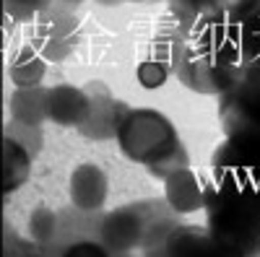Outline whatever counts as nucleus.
<instances>
[{
  "instance_id": "21",
  "label": "nucleus",
  "mask_w": 260,
  "mask_h": 257,
  "mask_svg": "<svg viewBox=\"0 0 260 257\" xmlns=\"http://www.w3.org/2000/svg\"><path fill=\"white\" fill-rule=\"evenodd\" d=\"M257 6L260 0H219L216 3V16L232 21V24H242Z\"/></svg>"
},
{
  "instance_id": "15",
  "label": "nucleus",
  "mask_w": 260,
  "mask_h": 257,
  "mask_svg": "<svg viewBox=\"0 0 260 257\" xmlns=\"http://www.w3.org/2000/svg\"><path fill=\"white\" fill-rule=\"evenodd\" d=\"M29 234L37 244L52 247L57 242V234H60V213L47 208V205L34 208L29 216Z\"/></svg>"
},
{
  "instance_id": "16",
  "label": "nucleus",
  "mask_w": 260,
  "mask_h": 257,
  "mask_svg": "<svg viewBox=\"0 0 260 257\" xmlns=\"http://www.w3.org/2000/svg\"><path fill=\"white\" fill-rule=\"evenodd\" d=\"M172 73H175L172 62L164 60V57L156 55V52H151L146 60H141V62H138V70H136L138 83L143 86V89H148V91H154V89H159V86H164Z\"/></svg>"
},
{
  "instance_id": "23",
  "label": "nucleus",
  "mask_w": 260,
  "mask_h": 257,
  "mask_svg": "<svg viewBox=\"0 0 260 257\" xmlns=\"http://www.w3.org/2000/svg\"><path fill=\"white\" fill-rule=\"evenodd\" d=\"M216 3H219V0H169V8L195 18V24H198V18L216 13Z\"/></svg>"
},
{
  "instance_id": "3",
  "label": "nucleus",
  "mask_w": 260,
  "mask_h": 257,
  "mask_svg": "<svg viewBox=\"0 0 260 257\" xmlns=\"http://www.w3.org/2000/svg\"><path fill=\"white\" fill-rule=\"evenodd\" d=\"M146 234V203H127L110 213H102L96 239L112 254H130L141 249Z\"/></svg>"
},
{
  "instance_id": "22",
  "label": "nucleus",
  "mask_w": 260,
  "mask_h": 257,
  "mask_svg": "<svg viewBox=\"0 0 260 257\" xmlns=\"http://www.w3.org/2000/svg\"><path fill=\"white\" fill-rule=\"evenodd\" d=\"M57 257H115L99 239H81L68 247H62Z\"/></svg>"
},
{
  "instance_id": "2",
  "label": "nucleus",
  "mask_w": 260,
  "mask_h": 257,
  "mask_svg": "<svg viewBox=\"0 0 260 257\" xmlns=\"http://www.w3.org/2000/svg\"><path fill=\"white\" fill-rule=\"evenodd\" d=\"M117 145L125 159L136 161L141 166H154L161 161L167 154H172L182 143L175 125L167 115L151 106H141V109H127L117 127Z\"/></svg>"
},
{
  "instance_id": "27",
  "label": "nucleus",
  "mask_w": 260,
  "mask_h": 257,
  "mask_svg": "<svg viewBox=\"0 0 260 257\" xmlns=\"http://www.w3.org/2000/svg\"><path fill=\"white\" fill-rule=\"evenodd\" d=\"M125 3H141V6H146V3H161V0H125Z\"/></svg>"
},
{
  "instance_id": "7",
  "label": "nucleus",
  "mask_w": 260,
  "mask_h": 257,
  "mask_svg": "<svg viewBox=\"0 0 260 257\" xmlns=\"http://www.w3.org/2000/svg\"><path fill=\"white\" fill-rule=\"evenodd\" d=\"M169 257H242L229 249L201 224H180L167 242Z\"/></svg>"
},
{
  "instance_id": "24",
  "label": "nucleus",
  "mask_w": 260,
  "mask_h": 257,
  "mask_svg": "<svg viewBox=\"0 0 260 257\" xmlns=\"http://www.w3.org/2000/svg\"><path fill=\"white\" fill-rule=\"evenodd\" d=\"M247 203H250L252 221L260 231V174H247Z\"/></svg>"
},
{
  "instance_id": "1",
  "label": "nucleus",
  "mask_w": 260,
  "mask_h": 257,
  "mask_svg": "<svg viewBox=\"0 0 260 257\" xmlns=\"http://www.w3.org/2000/svg\"><path fill=\"white\" fill-rule=\"evenodd\" d=\"M206 226L221 244L242 257L260 254V231L247 203V174L234 169H213V179H208Z\"/></svg>"
},
{
  "instance_id": "25",
  "label": "nucleus",
  "mask_w": 260,
  "mask_h": 257,
  "mask_svg": "<svg viewBox=\"0 0 260 257\" xmlns=\"http://www.w3.org/2000/svg\"><path fill=\"white\" fill-rule=\"evenodd\" d=\"M83 3H89V0H52V6L65 8V11H76V8H81Z\"/></svg>"
},
{
  "instance_id": "28",
  "label": "nucleus",
  "mask_w": 260,
  "mask_h": 257,
  "mask_svg": "<svg viewBox=\"0 0 260 257\" xmlns=\"http://www.w3.org/2000/svg\"><path fill=\"white\" fill-rule=\"evenodd\" d=\"M115 257H130V254H115Z\"/></svg>"
},
{
  "instance_id": "17",
  "label": "nucleus",
  "mask_w": 260,
  "mask_h": 257,
  "mask_svg": "<svg viewBox=\"0 0 260 257\" xmlns=\"http://www.w3.org/2000/svg\"><path fill=\"white\" fill-rule=\"evenodd\" d=\"M240 39H242V55L245 62H260V6L240 24Z\"/></svg>"
},
{
  "instance_id": "13",
  "label": "nucleus",
  "mask_w": 260,
  "mask_h": 257,
  "mask_svg": "<svg viewBox=\"0 0 260 257\" xmlns=\"http://www.w3.org/2000/svg\"><path fill=\"white\" fill-rule=\"evenodd\" d=\"M47 57L42 55L34 45L21 47L8 65V76L16 89H31V86H42V78L47 76Z\"/></svg>"
},
{
  "instance_id": "4",
  "label": "nucleus",
  "mask_w": 260,
  "mask_h": 257,
  "mask_svg": "<svg viewBox=\"0 0 260 257\" xmlns=\"http://www.w3.org/2000/svg\"><path fill=\"white\" fill-rule=\"evenodd\" d=\"M219 99L224 135H260V81L245 78L234 91Z\"/></svg>"
},
{
  "instance_id": "8",
  "label": "nucleus",
  "mask_w": 260,
  "mask_h": 257,
  "mask_svg": "<svg viewBox=\"0 0 260 257\" xmlns=\"http://www.w3.org/2000/svg\"><path fill=\"white\" fill-rule=\"evenodd\" d=\"M71 205L83 213H102L107 195H110V179H107L104 169L99 164H78L71 171Z\"/></svg>"
},
{
  "instance_id": "9",
  "label": "nucleus",
  "mask_w": 260,
  "mask_h": 257,
  "mask_svg": "<svg viewBox=\"0 0 260 257\" xmlns=\"http://www.w3.org/2000/svg\"><path fill=\"white\" fill-rule=\"evenodd\" d=\"M164 200L180 216L195 213V210H206L208 179H203L192 166H185L164 179Z\"/></svg>"
},
{
  "instance_id": "14",
  "label": "nucleus",
  "mask_w": 260,
  "mask_h": 257,
  "mask_svg": "<svg viewBox=\"0 0 260 257\" xmlns=\"http://www.w3.org/2000/svg\"><path fill=\"white\" fill-rule=\"evenodd\" d=\"M47 91L45 86L16 89L11 96V120L24 125H39L47 120Z\"/></svg>"
},
{
  "instance_id": "5",
  "label": "nucleus",
  "mask_w": 260,
  "mask_h": 257,
  "mask_svg": "<svg viewBox=\"0 0 260 257\" xmlns=\"http://www.w3.org/2000/svg\"><path fill=\"white\" fill-rule=\"evenodd\" d=\"M78 39V18L73 11L50 6L34 21V47L50 62L65 60Z\"/></svg>"
},
{
  "instance_id": "20",
  "label": "nucleus",
  "mask_w": 260,
  "mask_h": 257,
  "mask_svg": "<svg viewBox=\"0 0 260 257\" xmlns=\"http://www.w3.org/2000/svg\"><path fill=\"white\" fill-rule=\"evenodd\" d=\"M3 3L8 18L24 24V21H37L39 13H45L52 6V0H3Z\"/></svg>"
},
{
  "instance_id": "6",
  "label": "nucleus",
  "mask_w": 260,
  "mask_h": 257,
  "mask_svg": "<svg viewBox=\"0 0 260 257\" xmlns=\"http://www.w3.org/2000/svg\"><path fill=\"white\" fill-rule=\"evenodd\" d=\"M83 89L91 99V109H89L86 122L78 127V133L86 138H94V140L117 138V127H120L122 117L127 115V106L122 101H117L110 94V89H107V83H102V81H91Z\"/></svg>"
},
{
  "instance_id": "12",
  "label": "nucleus",
  "mask_w": 260,
  "mask_h": 257,
  "mask_svg": "<svg viewBox=\"0 0 260 257\" xmlns=\"http://www.w3.org/2000/svg\"><path fill=\"white\" fill-rule=\"evenodd\" d=\"M34 156L26 145H21L13 138H3V192L11 195L18 187H24V182L31 174Z\"/></svg>"
},
{
  "instance_id": "10",
  "label": "nucleus",
  "mask_w": 260,
  "mask_h": 257,
  "mask_svg": "<svg viewBox=\"0 0 260 257\" xmlns=\"http://www.w3.org/2000/svg\"><path fill=\"white\" fill-rule=\"evenodd\" d=\"M91 99L83 86L55 83L47 91V120L60 127H81L89 117Z\"/></svg>"
},
{
  "instance_id": "29",
  "label": "nucleus",
  "mask_w": 260,
  "mask_h": 257,
  "mask_svg": "<svg viewBox=\"0 0 260 257\" xmlns=\"http://www.w3.org/2000/svg\"><path fill=\"white\" fill-rule=\"evenodd\" d=\"M255 257H260V254H255Z\"/></svg>"
},
{
  "instance_id": "18",
  "label": "nucleus",
  "mask_w": 260,
  "mask_h": 257,
  "mask_svg": "<svg viewBox=\"0 0 260 257\" xmlns=\"http://www.w3.org/2000/svg\"><path fill=\"white\" fill-rule=\"evenodd\" d=\"M6 135L13 138V140H18L21 145H26L34 159L39 156L42 143H45V138H42V127H39V125H24V122H16V120H11V122L6 125Z\"/></svg>"
},
{
  "instance_id": "11",
  "label": "nucleus",
  "mask_w": 260,
  "mask_h": 257,
  "mask_svg": "<svg viewBox=\"0 0 260 257\" xmlns=\"http://www.w3.org/2000/svg\"><path fill=\"white\" fill-rule=\"evenodd\" d=\"M211 169L260 174V135H224L211 156Z\"/></svg>"
},
{
  "instance_id": "19",
  "label": "nucleus",
  "mask_w": 260,
  "mask_h": 257,
  "mask_svg": "<svg viewBox=\"0 0 260 257\" xmlns=\"http://www.w3.org/2000/svg\"><path fill=\"white\" fill-rule=\"evenodd\" d=\"M185 166H190V154H187L185 143H180L175 151L167 154L161 161H156L154 166H148V174L164 182L169 174H175V171H180V169H185Z\"/></svg>"
},
{
  "instance_id": "26",
  "label": "nucleus",
  "mask_w": 260,
  "mask_h": 257,
  "mask_svg": "<svg viewBox=\"0 0 260 257\" xmlns=\"http://www.w3.org/2000/svg\"><path fill=\"white\" fill-rule=\"evenodd\" d=\"M94 3H99V6H104V8H115V6H122L125 0H94Z\"/></svg>"
}]
</instances>
